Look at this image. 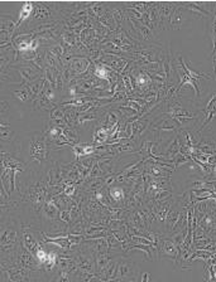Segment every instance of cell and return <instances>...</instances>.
<instances>
[{
  "label": "cell",
  "mask_w": 216,
  "mask_h": 282,
  "mask_svg": "<svg viewBox=\"0 0 216 282\" xmlns=\"http://www.w3.org/2000/svg\"><path fill=\"white\" fill-rule=\"evenodd\" d=\"M13 95L14 97H17V99L22 102H29L34 100L33 96L31 95V92H29L26 87L22 89H16V91H13Z\"/></svg>",
  "instance_id": "obj_13"
},
{
  "label": "cell",
  "mask_w": 216,
  "mask_h": 282,
  "mask_svg": "<svg viewBox=\"0 0 216 282\" xmlns=\"http://www.w3.org/2000/svg\"><path fill=\"white\" fill-rule=\"evenodd\" d=\"M139 278L138 266L133 261L118 256L114 281H136Z\"/></svg>",
  "instance_id": "obj_2"
},
{
  "label": "cell",
  "mask_w": 216,
  "mask_h": 282,
  "mask_svg": "<svg viewBox=\"0 0 216 282\" xmlns=\"http://www.w3.org/2000/svg\"><path fill=\"white\" fill-rule=\"evenodd\" d=\"M210 180H216V164L212 165V173H211Z\"/></svg>",
  "instance_id": "obj_16"
},
{
  "label": "cell",
  "mask_w": 216,
  "mask_h": 282,
  "mask_svg": "<svg viewBox=\"0 0 216 282\" xmlns=\"http://www.w3.org/2000/svg\"><path fill=\"white\" fill-rule=\"evenodd\" d=\"M201 110H202L203 112V122L202 125H201L200 132L202 131L203 127H205L208 122H211V120H212L213 117H216V92L208 97L207 101L205 102V106L201 107Z\"/></svg>",
  "instance_id": "obj_4"
},
{
  "label": "cell",
  "mask_w": 216,
  "mask_h": 282,
  "mask_svg": "<svg viewBox=\"0 0 216 282\" xmlns=\"http://www.w3.org/2000/svg\"><path fill=\"white\" fill-rule=\"evenodd\" d=\"M0 132H2V144H11L13 141L14 131L12 125L4 116H2V125H0Z\"/></svg>",
  "instance_id": "obj_8"
},
{
  "label": "cell",
  "mask_w": 216,
  "mask_h": 282,
  "mask_svg": "<svg viewBox=\"0 0 216 282\" xmlns=\"http://www.w3.org/2000/svg\"><path fill=\"white\" fill-rule=\"evenodd\" d=\"M111 261H113V253L111 252H98L95 254L96 273L100 274L109 266Z\"/></svg>",
  "instance_id": "obj_7"
},
{
  "label": "cell",
  "mask_w": 216,
  "mask_h": 282,
  "mask_svg": "<svg viewBox=\"0 0 216 282\" xmlns=\"http://www.w3.org/2000/svg\"><path fill=\"white\" fill-rule=\"evenodd\" d=\"M51 4L44 3H36L34 4V13L33 21L34 22H47L54 17V12L52 11Z\"/></svg>",
  "instance_id": "obj_5"
},
{
  "label": "cell",
  "mask_w": 216,
  "mask_h": 282,
  "mask_svg": "<svg viewBox=\"0 0 216 282\" xmlns=\"http://www.w3.org/2000/svg\"><path fill=\"white\" fill-rule=\"evenodd\" d=\"M49 151H51V144L44 131L32 135L28 143V156L32 161L37 163L47 161Z\"/></svg>",
  "instance_id": "obj_1"
},
{
  "label": "cell",
  "mask_w": 216,
  "mask_h": 282,
  "mask_svg": "<svg viewBox=\"0 0 216 282\" xmlns=\"http://www.w3.org/2000/svg\"><path fill=\"white\" fill-rule=\"evenodd\" d=\"M74 193H75V185H74V184H67L66 188H64V194H66L67 197H72Z\"/></svg>",
  "instance_id": "obj_14"
},
{
  "label": "cell",
  "mask_w": 216,
  "mask_h": 282,
  "mask_svg": "<svg viewBox=\"0 0 216 282\" xmlns=\"http://www.w3.org/2000/svg\"><path fill=\"white\" fill-rule=\"evenodd\" d=\"M109 196H110V198L114 202L119 203V202H123L125 199V192H124V189L121 186H110L109 188Z\"/></svg>",
  "instance_id": "obj_11"
},
{
  "label": "cell",
  "mask_w": 216,
  "mask_h": 282,
  "mask_svg": "<svg viewBox=\"0 0 216 282\" xmlns=\"http://www.w3.org/2000/svg\"><path fill=\"white\" fill-rule=\"evenodd\" d=\"M111 71H113V68L109 67V64L95 63V66H94V76H95L98 79L110 81Z\"/></svg>",
  "instance_id": "obj_9"
},
{
  "label": "cell",
  "mask_w": 216,
  "mask_h": 282,
  "mask_svg": "<svg viewBox=\"0 0 216 282\" xmlns=\"http://www.w3.org/2000/svg\"><path fill=\"white\" fill-rule=\"evenodd\" d=\"M150 278H151L150 273H148V272H146V273H143V276L140 277V281L141 282H148V281H150Z\"/></svg>",
  "instance_id": "obj_15"
},
{
  "label": "cell",
  "mask_w": 216,
  "mask_h": 282,
  "mask_svg": "<svg viewBox=\"0 0 216 282\" xmlns=\"http://www.w3.org/2000/svg\"><path fill=\"white\" fill-rule=\"evenodd\" d=\"M157 248L158 258L165 257L168 261L177 263L181 251L170 236L166 237L162 232H157Z\"/></svg>",
  "instance_id": "obj_3"
},
{
  "label": "cell",
  "mask_w": 216,
  "mask_h": 282,
  "mask_svg": "<svg viewBox=\"0 0 216 282\" xmlns=\"http://www.w3.org/2000/svg\"><path fill=\"white\" fill-rule=\"evenodd\" d=\"M94 140H95L96 144H106V141L109 140V130L105 127L101 126L98 131H95L94 134Z\"/></svg>",
  "instance_id": "obj_12"
},
{
  "label": "cell",
  "mask_w": 216,
  "mask_h": 282,
  "mask_svg": "<svg viewBox=\"0 0 216 282\" xmlns=\"http://www.w3.org/2000/svg\"><path fill=\"white\" fill-rule=\"evenodd\" d=\"M89 64L90 62L88 61L86 58H80V57H75L72 58L68 63V71L71 76H80V74H84L89 68Z\"/></svg>",
  "instance_id": "obj_6"
},
{
  "label": "cell",
  "mask_w": 216,
  "mask_h": 282,
  "mask_svg": "<svg viewBox=\"0 0 216 282\" xmlns=\"http://www.w3.org/2000/svg\"><path fill=\"white\" fill-rule=\"evenodd\" d=\"M33 13H34V4L33 3H29V2L24 3L23 6H22L21 11H19L18 28L22 26V23H23V22H26L27 19H28L29 17H31Z\"/></svg>",
  "instance_id": "obj_10"
}]
</instances>
